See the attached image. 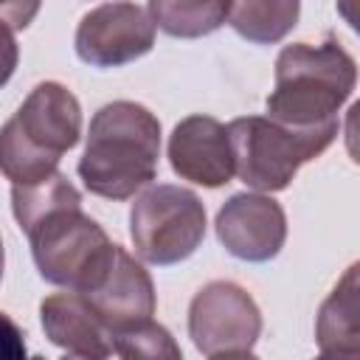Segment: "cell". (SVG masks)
Segmentation results:
<instances>
[{"instance_id": "d6986e66", "label": "cell", "mask_w": 360, "mask_h": 360, "mask_svg": "<svg viewBox=\"0 0 360 360\" xmlns=\"http://www.w3.org/2000/svg\"><path fill=\"white\" fill-rule=\"evenodd\" d=\"M17 59H20V48H17L14 31H8V28L0 25V87L14 76Z\"/></svg>"}, {"instance_id": "5b68a950", "label": "cell", "mask_w": 360, "mask_h": 360, "mask_svg": "<svg viewBox=\"0 0 360 360\" xmlns=\"http://www.w3.org/2000/svg\"><path fill=\"white\" fill-rule=\"evenodd\" d=\"M22 233L31 242V256L48 284L87 292L93 290L115 253L104 228L82 211V202L56 205L39 214Z\"/></svg>"}, {"instance_id": "4fadbf2b", "label": "cell", "mask_w": 360, "mask_h": 360, "mask_svg": "<svg viewBox=\"0 0 360 360\" xmlns=\"http://www.w3.org/2000/svg\"><path fill=\"white\" fill-rule=\"evenodd\" d=\"M318 349L323 354H357L360 321H357V264H352L335 284L329 298L318 309L315 321Z\"/></svg>"}, {"instance_id": "3957f363", "label": "cell", "mask_w": 360, "mask_h": 360, "mask_svg": "<svg viewBox=\"0 0 360 360\" xmlns=\"http://www.w3.org/2000/svg\"><path fill=\"white\" fill-rule=\"evenodd\" d=\"M79 138V98L59 82H39L0 127V172L11 186L37 183L56 172Z\"/></svg>"}, {"instance_id": "7c38bea8", "label": "cell", "mask_w": 360, "mask_h": 360, "mask_svg": "<svg viewBox=\"0 0 360 360\" xmlns=\"http://www.w3.org/2000/svg\"><path fill=\"white\" fill-rule=\"evenodd\" d=\"M39 321H42L45 338L56 349H62L68 357L101 360L112 354V340L107 326L84 301V295L76 290L53 292L42 298Z\"/></svg>"}, {"instance_id": "6da1fadb", "label": "cell", "mask_w": 360, "mask_h": 360, "mask_svg": "<svg viewBox=\"0 0 360 360\" xmlns=\"http://www.w3.org/2000/svg\"><path fill=\"white\" fill-rule=\"evenodd\" d=\"M160 121L138 101H110L96 110L79 160L84 188L107 200H129L158 174Z\"/></svg>"}, {"instance_id": "9a60e30c", "label": "cell", "mask_w": 360, "mask_h": 360, "mask_svg": "<svg viewBox=\"0 0 360 360\" xmlns=\"http://www.w3.org/2000/svg\"><path fill=\"white\" fill-rule=\"evenodd\" d=\"M231 0H149L155 28L177 39L214 34L228 17Z\"/></svg>"}, {"instance_id": "8992f818", "label": "cell", "mask_w": 360, "mask_h": 360, "mask_svg": "<svg viewBox=\"0 0 360 360\" xmlns=\"http://www.w3.org/2000/svg\"><path fill=\"white\" fill-rule=\"evenodd\" d=\"M129 236L141 262L169 267L186 262L205 239V205L183 186H149L129 208Z\"/></svg>"}, {"instance_id": "8fae6325", "label": "cell", "mask_w": 360, "mask_h": 360, "mask_svg": "<svg viewBox=\"0 0 360 360\" xmlns=\"http://www.w3.org/2000/svg\"><path fill=\"white\" fill-rule=\"evenodd\" d=\"M169 163L180 180L219 188L233 177L228 129L214 115H188L169 135Z\"/></svg>"}, {"instance_id": "5bb4252c", "label": "cell", "mask_w": 360, "mask_h": 360, "mask_svg": "<svg viewBox=\"0 0 360 360\" xmlns=\"http://www.w3.org/2000/svg\"><path fill=\"white\" fill-rule=\"evenodd\" d=\"M301 0H231L225 22L253 45H276L295 25Z\"/></svg>"}, {"instance_id": "ffe728a7", "label": "cell", "mask_w": 360, "mask_h": 360, "mask_svg": "<svg viewBox=\"0 0 360 360\" xmlns=\"http://www.w3.org/2000/svg\"><path fill=\"white\" fill-rule=\"evenodd\" d=\"M3 264H6V253H3V239H0V278H3Z\"/></svg>"}, {"instance_id": "9c48e42d", "label": "cell", "mask_w": 360, "mask_h": 360, "mask_svg": "<svg viewBox=\"0 0 360 360\" xmlns=\"http://www.w3.org/2000/svg\"><path fill=\"white\" fill-rule=\"evenodd\" d=\"M217 236L222 248L242 262H270L287 239V214L264 191L233 194L217 211Z\"/></svg>"}, {"instance_id": "277c9868", "label": "cell", "mask_w": 360, "mask_h": 360, "mask_svg": "<svg viewBox=\"0 0 360 360\" xmlns=\"http://www.w3.org/2000/svg\"><path fill=\"white\" fill-rule=\"evenodd\" d=\"M225 129L233 152V174L248 188L264 194L284 191L298 169L338 138V121L301 129L270 115L233 118Z\"/></svg>"}, {"instance_id": "e0dca14e", "label": "cell", "mask_w": 360, "mask_h": 360, "mask_svg": "<svg viewBox=\"0 0 360 360\" xmlns=\"http://www.w3.org/2000/svg\"><path fill=\"white\" fill-rule=\"evenodd\" d=\"M42 0H0V25L8 31H22L39 14Z\"/></svg>"}, {"instance_id": "52a82bcc", "label": "cell", "mask_w": 360, "mask_h": 360, "mask_svg": "<svg viewBox=\"0 0 360 360\" xmlns=\"http://www.w3.org/2000/svg\"><path fill=\"white\" fill-rule=\"evenodd\" d=\"M262 312L253 295L233 281H211L188 304V338L205 357L253 354Z\"/></svg>"}, {"instance_id": "2e32d148", "label": "cell", "mask_w": 360, "mask_h": 360, "mask_svg": "<svg viewBox=\"0 0 360 360\" xmlns=\"http://www.w3.org/2000/svg\"><path fill=\"white\" fill-rule=\"evenodd\" d=\"M112 354H121V357H146V360H160V357H169V360H177L183 357L180 346L174 343L172 332L160 323H155L152 318L115 335L112 338Z\"/></svg>"}, {"instance_id": "ba28073f", "label": "cell", "mask_w": 360, "mask_h": 360, "mask_svg": "<svg viewBox=\"0 0 360 360\" xmlns=\"http://www.w3.org/2000/svg\"><path fill=\"white\" fill-rule=\"evenodd\" d=\"M155 31L146 8L129 0H112L90 8L79 20L73 45L79 59L93 68H121L152 51Z\"/></svg>"}, {"instance_id": "30bf717a", "label": "cell", "mask_w": 360, "mask_h": 360, "mask_svg": "<svg viewBox=\"0 0 360 360\" xmlns=\"http://www.w3.org/2000/svg\"><path fill=\"white\" fill-rule=\"evenodd\" d=\"M82 295L93 307V312L101 318V323L107 326L110 340L115 335L149 321L158 307L152 276L121 245H115V253H112V262H110L104 278Z\"/></svg>"}, {"instance_id": "ac0fdd59", "label": "cell", "mask_w": 360, "mask_h": 360, "mask_svg": "<svg viewBox=\"0 0 360 360\" xmlns=\"http://www.w3.org/2000/svg\"><path fill=\"white\" fill-rule=\"evenodd\" d=\"M25 335L22 329L0 309V360H20L25 357Z\"/></svg>"}, {"instance_id": "7a4b0ae2", "label": "cell", "mask_w": 360, "mask_h": 360, "mask_svg": "<svg viewBox=\"0 0 360 360\" xmlns=\"http://www.w3.org/2000/svg\"><path fill=\"white\" fill-rule=\"evenodd\" d=\"M354 84V56L335 37H326L321 45L292 42L276 59V87L267 96V115L301 129L332 124L352 98Z\"/></svg>"}]
</instances>
